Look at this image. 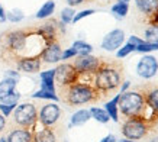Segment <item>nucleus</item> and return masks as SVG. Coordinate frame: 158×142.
I'll return each instance as SVG.
<instances>
[{
  "mask_svg": "<svg viewBox=\"0 0 158 142\" xmlns=\"http://www.w3.org/2000/svg\"><path fill=\"white\" fill-rule=\"evenodd\" d=\"M119 113L126 118H138L141 120L145 119L147 110L149 109L145 97L138 91H125L119 93V102H118Z\"/></svg>",
  "mask_w": 158,
  "mask_h": 142,
  "instance_id": "obj_1",
  "label": "nucleus"
},
{
  "mask_svg": "<svg viewBox=\"0 0 158 142\" xmlns=\"http://www.w3.org/2000/svg\"><path fill=\"white\" fill-rule=\"evenodd\" d=\"M93 83H94V87L97 90L103 91V93L116 90L118 87H120V83H122L120 70L113 65H110V64L102 62L99 70L93 76Z\"/></svg>",
  "mask_w": 158,
  "mask_h": 142,
  "instance_id": "obj_2",
  "label": "nucleus"
},
{
  "mask_svg": "<svg viewBox=\"0 0 158 142\" xmlns=\"http://www.w3.org/2000/svg\"><path fill=\"white\" fill-rule=\"evenodd\" d=\"M62 90H65V97H64L65 103L73 104V106L91 103L99 99V90L90 83L77 81L68 87H64Z\"/></svg>",
  "mask_w": 158,
  "mask_h": 142,
  "instance_id": "obj_3",
  "label": "nucleus"
},
{
  "mask_svg": "<svg viewBox=\"0 0 158 142\" xmlns=\"http://www.w3.org/2000/svg\"><path fill=\"white\" fill-rule=\"evenodd\" d=\"M13 120L22 128H32L38 122V110L34 103H20L13 110Z\"/></svg>",
  "mask_w": 158,
  "mask_h": 142,
  "instance_id": "obj_4",
  "label": "nucleus"
},
{
  "mask_svg": "<svg viewBox=\"0 0 158 142\" xmlns=\"http://www.w3.org/2000/svg\"><path fill=\"white\" fill-rule=\"evenodd\" d=\"M55 84H58L61 89L68 87L80 80V74L77 73L73 64L70 62H62L55 68Z\"/></svg>",
  "mask_w": 158,
  "mask_h": 142,
  "instance_id": "obj_5",
  "label": "nucleus"
},
{
  "mask_svg": "<svg viewBox=\"0 0 158 142\" xmlns=\"http://www.w3.org/2000/svg\"><path fill=\"white\" fill-rule=\"evenodd\" d=\"M122 133L126 139L138 141L148 133V126L144 120L138 118H128V120L122 125Z\"/></svg>",
  "mask_w": 158,
  "mask_h": 142,
  "instance_id": "obj_6",
  "label": "nucleus"
},
{
  "mask_svg": "<svg viewBox=\"0 0 158 142\" xmlns=\"http://www.w3.org/2000/svg\"><path fill=\"white\" fill-rule=\"evenodd\" d=\"M74 68L80 76H94V73L99 70L102 65V61L94 55H77L74 62H73Z\"/></svg>",
  "mask_w": 158,
  "mask_h": 142,
  "instance_id": "obj_7",
  "label": "nucleus"
},
{
  "mask_svg": "<svg viewBox=\"0 0 158 142\" xmlns=\"http://www.w3.org/2000/svg\"><path fill=\"white\" fill-rule=\"evenodd\" d=\"M28 32L23 29H16L6 33L5 36V48L13 54H22L26 47Z\"/></svg>",
  "mask_w": 158,
  "mask_h": 142,
  "instance_id": "obj_8",
  "label": "nucleus"
},
{
  "mask_svg": "<svg viewBox=\"0 0 158 142\" xmlns=\"http://www.w3.org/2000/svg\"><path fill=\"white\" fill-rule=\"evenodd\" d=\"M158 71V60L154 55L149 54H144L142 57L139 58L138 64H136V74L141 78L149 80L152 78Z\"/></svg>",
  "mask_w": 158,
  "mask_h": 142,
  "instance_id": "obj_9",
  "label": "nucleus"
},
{
  "mask_svg": "<svg viewBox=\"0 0 158 142\" xmlns=\"http://www.w3.org/2000/svg\"><path fill=\"white\" fill-rule=\"evenodd\" d=\"M125 44V32L122 29H112L102 39L100 48L107 52H116Z\"/></svg>",
  "mask_w": 158,
  "mask_h": 142,
  "instance_id": "obj_10",
  "label": "nucleus"
},
{
  "mask_svg": "<svg viewBox=\"0 0 158 142\" xmlns=\"http://www.w3.org/2000/svg\"><path fill=\"white\" fill-rule=\"evenodd\" d=\"M60 118H61V109H60V106L55 102L45 104L41 109V112L38 113V122L41 125H44V126H48V128L55 125Z\"/></svg>",
  "mask_w": 158,
  "mask_h": 142,
  "instance_id": "obj_11",
  "label": "nucleus"
},
{
  "mask_svg": "<svg viewBox=\"0 0 158 142\" xmlns=\"http://www.w3.org/2000/svg\"><path fill=\"white\" fill-rule=\"evenodd\" d=\"M61 54H62V48L60 45L58 41L49 42L45 45V48L41 52V61L47 62V64H57L61 61Z\"/></svg>",
  "mask_w": 158,
  "mask_h": 142,
  "instance_id": "obj_12",
  "label": "nucleus"
},
{
  "mask_svg": "<svg viewBox=\"0 0 158 142\" xmlns=\"http://www.w3.org/2000/svg\"><path fill=\"white\" fill-rule=\"evenodd\" d=\"M42 65L41 57H18L16 60V68L20 73H26V74H35L39 73Z\"/></svg>",
  "mask_w": 158,
  "mask_h": 142,
  "instance_id": "obj_13",
  "label": "nucleus"
},
{
  "mask_svg": "<svg viewBox=\"0 0 158 142\" xmlns=\"http://www.w3.org/2000/svg\"><path fill=\"white\" fill-rule=\"evenodd\" d=\"M58 20L55 19H48L45 23H42L36 29V33L39 36L45 41V44H49V42H54L57 41V36H58Z\"/></svg>",
  "mask_w": 158,
  "mask_h": 142,
  "instance_id": "obj_14",
  "label": "nucleus"
},
{
  "mask_svg": "<svg viewBox=\"0 0 158 142\" xmlns=\"http://www.w3.org/2000/svg\"><path fill=\"white\" fill-rule=\"evenodd\" d=\"M32 128H35V126H32ZM32 133H34L32 142H57L55 133H54V131L51 128H48V126H44L42 125L41 129L35 128L34 131H32Z\"/></svg>",
  "mask_w": 158,
  "mask_h": 142,
  "instance_id": "obj_15",
  "label": "nucleus"
},
{
  "mask_svg": "<svg viewBox=\"0 0 158 142\" xmlns=\"http://www.w3.org/2000/svg\"><path fill=\"white\" fill-rule=\"evenodd\" d=\"M32 139H34V133L28 128L15 129L6 138L7 142H32Z\"/></svg>",
  "mask_w": 158,
  "mask_h": 142,
  "instance_id": "obj_16",
  "label": "nucleus"
},
{
  "mask_svg": "<svg viewBox=\"0 0 158 142\" xmlns=\"http://www.w3.org/2000/svg\"><path fill=\"white\" fill-rule=\"evenodd\" d=\"M39 78H41V89L42 90H48V91H54L55 90V68L52 70H47V71H41L39 73Z\"/></svg>",
  "mask_w": 158,
  "mask_h": 142,
  "instance_id": "obj_17",
  "label": "nucleus"
},
{
  "mask_svg": "<svg viewBox=\"0 0 158 142\" xmlns=\"http://www.w3.org/2000/svg\"><path fill=\"white\" fill-rule=\"evenodd\" d=\"M135 6L141 13L151 16L158 9V0H135Z\"/></svg>",
  "mask_w": 158,
  "mask_h": 142,
  "instance_id": "obj_18",
  "label": "nucleus"
},
{
  "mask_svg": "<svg viewBox=\"0 0 158 142\" xmlns=\"http://www.w3.org/2000/svg\"><path fill=\"white\" fill-rule=\"evenodd\" d=\"M55 7H57V5H55L54 0H47L38 9V12L35 13V18L36 19H49L55 12Z\"/></svg>",
  "mask_w": 158,
  "mask_h": 142,
  "instance_id": "obj_19",
  "label": "nucleus"
},
{
  "mask_svg": "<svg viewBox=\"0 0 158 142\" xmlns=\"http://www.w3.org/2000/svg\"><path fill=\"white\" fill-rule=\"evenodd\" d=\"M91 119L89 109H80L76 113H73L71 119H70V128L71 126H81L84 123H87Z\"/></svg>",
  "mask_w": 158,
  "mask_h": 142,
  "instance_id": "obj_20",
  "label": "nucleus"
},
{
  "mask_svg": "<svg viewBox=\"0 0 158 142\" xmlns=\"http://www.w3.org/2000/svg\"><path fill=\"white\" fill-rule=\"evenodd\" d=\"M16 78H10V77H5L3 80L0 81V97H5V96L10 94L16 91V86H18Z\"/></svg>",
  "mask_w": 158,
  "mask_h": 142,
  "instance_id": "obj_21",
  "label": "nucleus"
},
{
  "mask_svg": "<svg viewBox=\"0 0 158 142\" xmlns=\"http://www.w3.org/2000/svg\"><path fill=\"white\" fill-rule=\"evenodd\" d=\"M118 102H119V94H116L115 97L109 102H106L105 104V110L107 112L109 118L113 122H119V109H118Z\"/></svg>",
  "mask_w": 158,
  "mask_h": 142,
  "instance_id": "obj_22",
  "label": "nucleus"
},
{
  "mask_svg": "<svg viewBox=\"0 0 158 142\" xmlns=\"http://www.w3.org/2000/svg\"><path fill=\"white\" fill-rule=\"evenodd\" d=\"M145 102H147L149 109L152 110L155 115H158V87H152L151 90L147 91Z\"/></svg>",
  "mask_w": 158,
  "mask_h": 142,
  "instance_id": "obj_23",
  "label": "nucleus"
},
{
  "mask_svg": "<svg viewBox=\"0 0 158 142\" xmlns=\"http://www.w3.org/2000/svg\"><path fill=\"white\" fill-rule=\"evenodd\" d=\"M71 48H74L77 52V55H89L93 52V45L83 39H77L71 44Z\"/></svg>",
  "mask_w": 158,
  "mask_h": 142,
  "instance_id": "obj_24",
  "label": "nucleus"
},
{
  "mask_svg": "<svg viewBox=\"0 0 158 142\" xmlns=\"http://www.w3.org/2000/svg\"><path fill=\"white\" fill-rule=\"evenodd\" d=\"M110 12H112V15L115 16L116 19H123V18H126V15L129 12V5L128 3H122V2H116L115 5L112 6Z\"/></svg>",
  "mask_w": 158,
  "mask_h": 142,
  "instance_id": "obj_25",
  "label": "nucleus"
},
{
  "mask_svg": "<svg viewBox=\"0 0 158 142\" xmlns=\"http://www.w3.org/2000/svg\"><path fill=\"white\" fill-rule=\"evenodd\" d=\"M89 112H90V116L94 120H97L99 123H107L110 120L109 115H107V112H106L105 109H102V107H90L89 109Z\"/></svg>",
  "mask_w": 158,
  "mask_h": 142,
  "instance_id": "obj_26",
  "label": "nucleus"
},
{
  "mask_svg": "<svg viewBox=\"0 0 158 142\" xmlns=\"http://www.w3.org/2000/svg\"><path fill=\"white\" fill-rule=\"evenodd\" d=\"M25 19V12L22 9H10V10H6V20H9L12 23H20L22 20Z\"/></svg>",
  "mask_w": 158,
  "mask_h": 142,
  "instance_id": "obj_27",
  "label": "nucleus"
},
{
  "mask_svg": "<svg viewBox=\"0 0 158 142\" xmlns=\"http://www.w3.org/2000/svg\"><path fill=\"white\" fill-rule=\"evenodd\" d=\"M31 97H34V99H41V100H51V102H55V103L60 100L57 93L48 91V90H42V89H39L38 91H35L34 94H31Z\"/></svg>",
  "mask_w": 158,
  "mask_h": 142,
  "instance_id": "obj_28",
  "label": "nucleus"
},
{
  "mask_svg": "<svg viewBox=\"0 0 158 142\" xmlns=\"http://www.w3.org/2000/svg\"><path fill=\"white\" fill-rule=\"evenodd\" d=\"M145 42L151 44H158V25H149L148 28L145 29Z\"/></svg>",
  "mask_w": 158,
  "mask_h": 142,
  "instance_id": "obj_29",
  "label": "nucleus"
},
{
  "mask_svg": "<svg viewBox=\"0 0 158 142\" xmlns=\"http://www.w3.org/2000/svg\"><path fill=\"white\" fill-rule=\"evenodd\" d=\"M74 15H76L74 7L67 6V7H64V9L61 10V13H60V20H61V22H64L65 25H70V23H73Z\"/></svg>",
  "mask_w": 158,
  "mask_h": 142,
  "instance_id": "obj_30",
  "label": "nucleus"
},
{
  "mask_svg": "<svg viewBox=\"0 0 158 142\" xmlns=\"http://www.w3.org/2000/svg\"><path fill=\"white\" fill-rule=\"evenodd\" d=\"M152 51H158V44H151L144 41L141 45L135 48V52H139V54H149Z\"/></svg>",
  "mask_w": 158,
  "mask_h": 142,
  "instance_id": "obj_31",
  "label": "nucleus"
},
{
  "mask_svg": "<svg viewBox=\"0 0 158 142\" xmlns=\"http://www.w3.org/2000/svg\"><path fill=\"white\" fill-rule=\"evenodd\" d=\"M19 100H20V93L19 91H13V93H10V94L5 96V97H0V103L15 104V106H18Z\"/></svg>",
  "mask_w": 158,
  "mask_h": 142,
  "instance_id": "obj_32",
  "label": "nucleus"
},
{
  "mask_svg": "<svg viewBox=\"0 0 158 142\" xmlns=\"http://www.w3.org/2000/svg\"><path fill=\"white\" fill-rule=\"evenodd\" d=\"M131 52H135V47L132 45V44L126 42V44H123L118 51H116V57L118 58H125V57H128Z\"/></svg>",
  "mask_w": 158,
  "mask_h": 142,
  "instance_id": "obj_33",
  "label": "nucleus"
},
{
  "mask_svg": "<svg viewBox=\"0 0 158 142\" xmlns=\"http://www.w3.org/2000/svg\"><path fill=\"white\" fill-rule=\"evenodd\" d=\"M94 13H96L94 9H84V10H81V12H76L74 19H73V23H77V22L86 19V18H89V16H91V15H94Z\"/></svg>",
  "mask_w": 158,
  "mask_h": 142,
  "instance_id": "obj_34",
  "label": "nucleus"
},
{
  "mask_svg": "<svg viewBox=\"0 0 158 142\" xmlns=\"http://www.w3.org/2000/svg\"><path fill=\"white\" fill-rule=\"evenodd\" d=\"M77 57V52L74 48H65V49H62V54H61V61H68V60H73V58Z\"/></svg>",
  "mask_w": 158,
  "mask_h": 142,
  "instance_id": "obj_35",
  "label": "nucleus"
},
{
  "mask_svg": "<svg viewBox=\"0 0 158 142\" xmlns=\"http://www.w3.org/2000/svg\"><path fill=\"white\" fill-rule=\"evenodd\" d=\"M15 104H5V103H0V113L3 115L5 118H7V116H10V115L13 113L15 110Z\"/></svg>",
  "mask_w": 158,
  "mask_h": 142,
  "instance_id": "obj_36",
  "label": "nucleus"
},
{
  "mask_svg": "<svg viewBox=\"0 0 158 142\" xmlns=\"http://www.w3.org/2000/svg\"><path fill=\"white\" fill-rule=\"evenodd\" d=\"M128 42L132 44L135 48L138 47V45H141V44L144 42V39L139 38V36H136V35H132V36H129V39H128Z\"/></svg>",
  "mask_w": 158,
  "mask_h": 142,
  "instance_id": "obj_37",
  "label": "nucleus"
},
{
  "mask_svg": "<svg viewBox=\"0 0 158 142\" xmlns=\"http://www.w3.org/2000/svg\"><path fill=\"white\" fill-rule=\"evenodd\" d=\"M5 77H10V78H16L19 80L20 78V73L16 70H6L5 71Z\"/></svg>",
  "mask_w": 158,
  "mask_h": 142,
  "instance_id": "obj_38",
  "label": "nucleus"
},
{
  "mask_svg": "<svg viewBox=\"0 0 158 142\" xmlns=\"http://www.w3.org/2000/svg\"><path fill=\"white\" fill-rule=\"evenodd\" d=\"M65 2L70 7H76V6H80L81 3H84L86 0H65Z\"/></svg>",
  "mask_w": 158,
  "mask_h": 142,
  "instance_id": "obj_39",
  "label": "nucleus"
},
{
  "mask_svg": "<svg viewBox=\"0 0 158 142\" xmlns=\"http://www.w3.org/2000/svg\"><path fill=\"white\" fill-rule=\"evenodd\" d=\"M58 32L61 33V35H64V33L67 32V25L64 23V22H61V20H58Z\"/></svg>",
  "mask_w": 158,
  "mask_h": 142,
  "instance_id": "obj_40",
  "label": "nucleus"
},
{
  "mask_svg": "<svg viewBox=\"0 0 158 142\" xmlns=\"http://www.w3.org/2000/svg\"><path fill=\"white\" fill-rule=\"evenodd\" d=\"M5 22H7L6 20V10L2 6V3H0V23H5Z\"/></svg>",
  "mask_w": 158,
  "mask_h": 142,
  "instance_id": "obj_41",
  "label": "nucleus"
},
{
  "mask_svg": "<svg viewBox=\"0 0 158 142\" xmlns=\"http://www.w3.org/2000/svg\"><path fill=\"white\" fill-rule=\"evenodd\" d=\"M131 87V81H123V84L120 86V93H125L128 91V89Z\"/></svg>",
  "mask_w": 158,
  "mask_h": 142,
  "instance_id": "obj_42",
  "label": "nucleus"
},
{
  "mask_svg": "<svg viewBox=\"0 0 158 142\" xmlns=\"http://www.w3.org/2000/svg\"><path fill=\"white\" fill-rule=\"evenodd\" d=\"M100 142H116V138H115V135H107V136H105Z\"/></svg>",
  "mask_w": 158,
  "mask_h": 142,
  "instance_id": "obj_43",
  "label": "nucleus"
},
{
  "mask_svg": "<svg viewBox=\"0 0 158 142\" xmlns=\"http://www.w3.org/2000/svg\"><path fill=\"white\" fill-rule=\"evenodd\" d=\"M5 126H6V118L2 113H0V132L5 129Z\"/></svg>",
  "mask_w": 158,
  "mask_h": 142,
  "instance_id": "obj_44",
  "label": "nucleus"
},
{
  "mask_svg": "<svg viewBox=\"0 0 158 142\" xmlns=\"http://www.w3.org/2000/svg\"><path fill=\"white\" fill-rule=\"evenodd\" d=\"M118 142H139V141H132V139H126V138H123V139H120V141Z\"/></svg>",
  "mask_w": 158,
  "mask_h": 142,
  "instance_id": "obj_45",
  "label": "nucleus"
},
{
  "mask_svg": "<svg viewBox=\"0 0 158 142\" xmlns=\"http://www.w3.org/2000/svg\"><path fill=\"white\" fill-rule=\"evenodd\" d=\"M118 2H122V3H128V5H129L131 0H118Z\"/></svg>",
  "mask_w": 158,
  "mask_h": 142,
  "instance_id": "obj_46",
  "label": "nucleus"
},
{
  "mask_svg": "<svg viewBox=\"0 0 158 142\" xmlns=\"http://www.w3.org/2000/svg\"><path fill=\"white\" fill-rule=\"evenodd\" d=\"M149 142H158V136L157 138H152V139H151Z\"/></svg>",
  "mask_w": 158,
  "mask_h": 142,
  "instance_id": "obj_47",
  "label": "nucleus"
},
{
  "mask_svg": "<svg viewBox=\"0 0 158 142\" xmlns=\"http://www.w3.org/2000/svg\"><path fill=\"white\" fill-rule=\"evenodd\" d=\"M0 42H2V38H0Z\"/></svg>",
  "mask_w": 158,
  "mask_h": 142,
  "instance_id": "obj_48",
  "label": "nucleus"
}]
</instances>
